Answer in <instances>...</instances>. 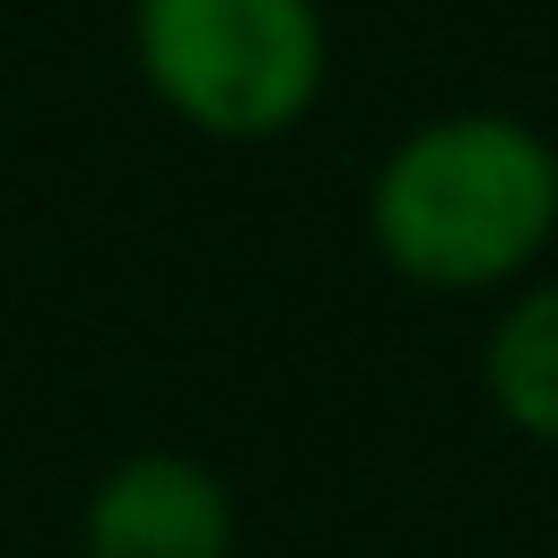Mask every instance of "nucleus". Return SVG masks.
<instances>
[{
	"instance_id": "f03ea898",
	"label": "nucleus",
	"mask_w": 558,
	"mask_h": 558,
	"mask_svg": "<svg viewBox=\"0 0 558 558\" xmlns=\"http://www.w3.org/2000/svg\"><path fill=\"white\" fill-rule=\"evenodd\" d=\"M320 0H132L140 90L197 140H288L329 99Z\"/></svg>"
},
{
	"instance_id": "f257e3e1",
	"label": "nucleus",
	"mask_w": 558,
	"mask_h": 558,
	"mask_svg": "<svg viewBox=\"0 0 558 558\" xmlns=\"http://www.w3.org/2000/svg\"><path fill=\"white\" fill-rule=\"evenodd\" d=\"M362 230L411 296L501 304L558 246V140L509 107L418 116L369 165Z\"/></svg>"
},
{
	"instance_id": "20e7f679",
	"label": "nucleus",
	"mask_w": 558,
	"mask_h": 558,
	"mask_svg": "<svg viewBox=\"0 0 558 558\" xmlns=\"http://www.w3.org/2000/svg\"><path fill=\"white\" fill-rule=\"evenodd\" d=\"M476 386H485L493 418L509 436L558 452V271H534L525 288H509L493 304Z\"/></svg>"
},
{
	"instance_id": "7ed1b4c3",
	"label": "nucleus",
	"mask_w": 558,
	"mask_h": 558,
	"mask_svg": "<svg viewBox=\"0 0 558 558\" xmlns=\"http://www.w3.org/2000/svg\"><path fill=\"white\" fill-rule=\"evenodd\" d=\"M83 558H239V493L197 452H123L90 476Z\"/></svg>"
}]
</instances>
